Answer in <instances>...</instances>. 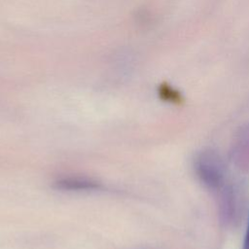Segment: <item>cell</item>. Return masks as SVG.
Listing matches in <instances>:
<instances>
[{"mask_svg":"<svg viewBox=\"0 0 249 249\" xmlns=\"http://www.w3.org/2000/svg\"><path fill=\"white\" fill-rule=\"evenodd\" d=\"M201 181L210 188H218L224 180V166L219 157L212 152L202 153L196 163Z\"/></svg>","mask_w":249,"mask_h":249,"instance_id":"cell-1","label":"cell"},{"mask_svg":"<svg viewBox=\"0 0 249 249\" xmlns=\"http://www.w3.org/2000/svg\"><path fill=\"white\" fill-rule=\"evenodd\" d=\"M243 249H249V219H248V225H247V230H246L244 243H243Z\"/></svg>","mask_w":249,"mask_h":249,"instance_id":"cell-3","label":"cell"},{"mask_svg":"<svg viewBox=\"0 0 249 249\" xmlns=\"http://www.w3.org/2000/svg\"><path fill=\"white\" fill-rule=\"evenodd\" d=\"M54 188L69 192L96 191L101 189V184L95 180L81 176H66L58 178L53 183Z\"/></svg>","mask_w":249,"mask_h":249,"instance_id":"cell-2","label":"cell"}]
</instances>
